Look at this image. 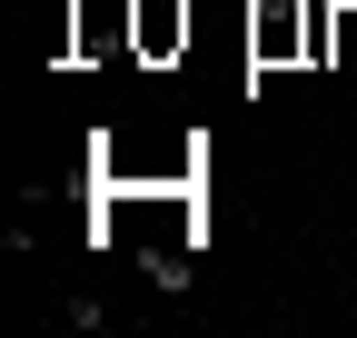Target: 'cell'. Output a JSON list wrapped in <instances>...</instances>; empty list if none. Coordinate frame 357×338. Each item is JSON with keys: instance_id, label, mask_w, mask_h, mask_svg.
Returning <instances> with one entry per match:
<instances>
[{"instance_id": "6da1fadb", "label": "cell", "mask_w": 357, "mask_h": 338, "mask_svg": "<svg viewBox=\"0 0 357 338\" xmlns=\"http://www.w3.org/2000/svg\"><path fill=\"white\" fill-rule=\"evenodd\" d=\"M109 309L100 299H89V288H79V299H50V328H70V338H89V328H100Z\"/></svg>"}, {"instance_id": "7a4b0ae2", "label": "cell", "mask_w": 357, "mask_h": 338, "mask_svg": "<svg viewBox=\"0 0 357 338\" xmlns=\"http://www.w3.org/2000/svg\"><path fill=\"white\" fill-rule=\"evenodd\" d=\"M347 288H357V259H347Z\"/></svg>"}]
</instances>
